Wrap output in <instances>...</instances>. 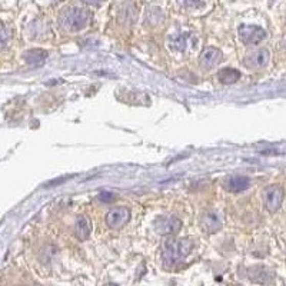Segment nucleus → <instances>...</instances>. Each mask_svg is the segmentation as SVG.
Here are the masks:
<instances>
[{
  "label": "nucleus",
  "mask_w": 286,
  "mask_h": 286,
  "mask_svg": "<svg viewBox=\"0 0 286 286\" xmlns=\"http://www.w3.org/2000/svg\"><path fill=\"white\" fill-rule=\"evenodd\" d=\"M193 242L190 239H170L162 246V262L166 269H173L181 265L190 255Z\"/></svg>",
  "instance_id": "obj_1"
},
{
  "label": "nucleus",
  "mask_w": 286,
  "mask_h": 286,
  "mask_svg": "<svg viewBox=\"0 0 286 286\" xmlns=\"http://www.w3.org/2000/svg\"><path fill=\"white\" fill-rule=\"evenodd\" d=\"M269 57L271 56H269L268 49H258L245 57L244 63L248 69H262L268 64Z\"/></svg>",
  "instance_id": "obj_7"
},
{
  "label": "nucleus",
  "mask_w": 286,
  "mask_h": 286,
  "mask_svg": "<svg viewBox=\"0 0 286 286\" xmlns=\"http://www.w3.org/2000/svg\"><path fill=\"white\" fill-rule=\"evenodd\" d=\"M91 222L86 216H77L76 224H75V235L79 240H86L91 236Z\"/></svg>",
  "instance_id": "obj_12"
},
{
  "label": "nucleus",
  "mask_w": 286,
  "mask_h": 286,
  "mask_svg": "<svg viewBox=\"0 0 286 286\" xmlns=\"http://www.w3.org/2000/svg\"><path fill=\"white\" fill-rule=\"evenodd\" d=\"M130 219V210L125 208V206H119L115 209L109 210L106 215V225L111 229H122Z\"/></svg>",
  "instance_id": "obj_6"
},
{
  "label": "nucleus",
  "mask_w": 286,
  "mask_h": 286,
  "mask_svg": "<svg viewBox=\"0 0 286 286\" xmlns=\"http://www.w3.org/2000/svg\"><path fill=\"white\" fill-rule=\"evenodd\" d=\"M239 37L245 45H258L266 37V32L255 25H242L239 28Z\"/></svg>",
  "instance_id": "obj_5"
},
{
  "label": "nucleus",
  "mask_w": 286,
  "mask_h": 286,
  "mask_svg": "<svg viewBox=\"0 0 286 286\" xmlns=\"http://www.w3.org/2000/svg\"><path fill=\"white\" fill-rule=\"evenodd\" d=\"M153 226L159 235L169 236V235H176L181 230L182 221L174 216H159L153 222Z\"/></svg>",
  "instance_id": "obj_4"
},
{
  "label": "nucleus",
  "mask_w": 286,
  "mask_h": 286,
  "mask_svg": "<svg viewBox=\"0 0 286 286\" xmlns=\"http://www.w3.org/2000/svg\"><path fill=\"white\" fill-rule=\"evenodd\" d=\"M273 273L269 272L266 268L262 266H255L249 271V279L258 283H271L272 282Z\"/></svg>",
  "instance_id": "obj_13"
},
{
  "label": "nucleus",
  "mask_w": 286,
  "mask_h": 286,
  "mask_svg": "<svg viewBox=\"0 0 286 286\" xmlns=\"http://www.w3.org/2000/svg\"><path fill=\"white\" fill-rule=\"evenodd\" d=\"M23 57H25V62L28 63L29 66L39 68V66H42L43 63L46 62L48 52L43 49H30L28 52H25Z\"/></svg>",
  "instance_id": "obj_11"
},
{
  "label": "nucleus",
  "mask_w": 286,
  "mask_h": 286,
  "mask_svg": "<svg viewBox=\"0 0 286 286\" xmlns=\"http://www.w3.org/2000/svg\"><path fill=\"white\" fill-rule=\"evenodd\" d=\"M224 186L226 190L233 192V193H239V192H244L246 189L251 186V179L246 178V176H229L224 181Z\"/></svg>",
  "instance_id": "obj_10"
},
{
  "label": "nucleus",
  "mask_w": 286,
  "mask_h": 286,
  "mask_svg": "<svg viewBox=\"0 0 286 286\" xmlns=\"http://www.w3.org/2000/svg\"><path fill=\"white\" fill-rule=\"evenodd\" d=\"M201 228L205 233L212 235V233H216L222 229V221L217 213L208 210V212L202 213V216H201Z\"/></svg>",
  "instance_id": "obj_8"
},
{
  "label": "nucleus",
  "mask_w": 286,
  "mask_h": 286,
  "mask_svg": "<svg viewBox=\"0 0 286 286\" xmlns=\"http://www.w3.org/2000/svg\"><path fill=\"white\" fill-rule=\"evenodd\" d=\"M115 197H116V196L113 195V193H111V192H102V193L99 195V201L105 203H111L115 201Z\"/></svg>",
  "instance_id": "obj_16"
},
{
  "label": "nucleus",
  "mask_w": 286,
  "mask_h": 286,
  "mask_svg": "<svg viewBox=\"0 0 286 286\" xmlns=\"http://www.w3.org/2000/svg\"><path fill=\"white\" fill-rule=\"evenodd\" d=\"M262 197H263V205H265L266 209L269 210L271 213H275L282 206L283 197H285V192L278 185H272V186H268L263 190Z\"/></svg>",
  "instance_id": "obj_3"
},
{
  "label": "nucleus",
  "mask_w": 286,
  "mask_h": 286,
  "mask_svg": "<svg viewBox=\"0 0 286 286\" xmlns=\"http://www.w3.org/2000/svg\"><path fill=\"white\" fill-rule=\"evenodd\" d=\"M217 79L221 80V83L233 84L240 79V72L236 69H232V68H225L217 73Z\"/></svg>",
  "instance_id": "obj_14"
},
{
  "label": "nucleus",
  "mask_w": 286,
  "mask_h": 286,
  "mask_svg": "<svg viewBox=\"0 0 286 286\" xmlns=\"http://www.w3.org/2000/svg\"><path fill=\"white\" fill-rule=\"evenodd\" d=\"M84 3H87V5H92V6H99L102 2H105V0H83Z\"/></svg>",
  "instance_id": "obj_18"
},
{
  "label": "nucleus",
  "mask_w": 286,
  "mask_h": 286,
  "mask_svg": "<svg viewBox=\"0 0 286 286\" xmlns=\"http://www.w3.org/2000/svg\"><path fill=\"white\" fill-rule=\"evenodd\" d=\"M190 36L185 35V33H179V35L173 36L170 39V48H173L174 50H179V52H185L190 46Z\"/></svg>",
  "instance_id": "obj_15"
},
{
  "label": "nucleus",
  "mask_w": 286,
  "mask_h": 286,
  "mask_svg": "<svg viewBox=\"0 0 286 286\" xmlns=\"http://www.w3.org/2000/svg\"><path fill=\"white\" fill-rule=\"evenodd\" d=\"M59 21H60V26L66 32H79L89 25L91 13L82 7H69L66 10H63Z\"/></svg>",
  "instance_id": "obj_2"
},
{
  "label": "nucleus",
  "mask_w": 286,
  "mask_h": 286,
  "mask_svg": "<svg viewBox=\"0 0 286 286\" xmlns=\"http://www.w3.org/2000/svg\"><path fill=\"white\" fill-rule=\"evenodd\" d=\"M221 62H222V52L216 48H206L199 57V63L203 69H213Z\"/></svg>",
  "instance_id": "obj_9"
},
{
  "label": "nucleus",
  "mask_w": 286,
  "mask_h": 286,
  "mask_svg": "<svg viewBox=\"0 0 286 286\" xmlns=\"http://www.w3.org/2000/svg\"><path fill=\"white\" fill-rule=\"evenodd\" d=\"M178 3L182 7H193L199 3V0H178Z\"/></svg>",
  "instance_id": "obj_17"
}]
</instances>
